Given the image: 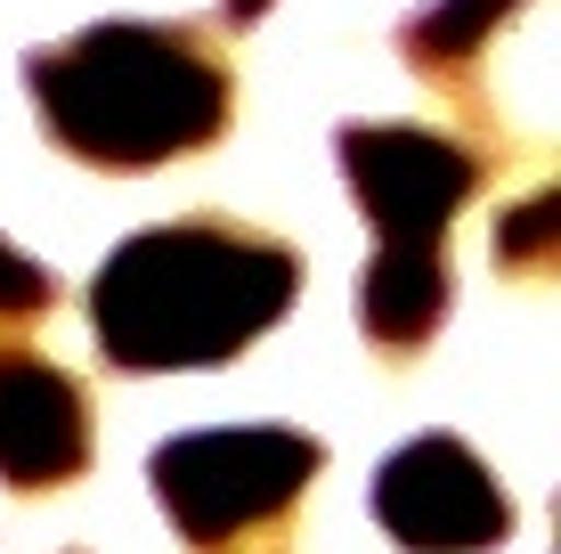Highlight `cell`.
<instances>
[{"instance_id": "6da1fadb", "label": "cell", "mask_w": 561, "mask_h": 554, "mask_svg": "<svg viewBox=\"0 0 561 554\" xmlns=\"http://www.w3.org/2000/svg\"><path fill=\"white\" fill-rule=\"evenodd\" d=\"M301 253L237 213H187L139 228L90 278V327L114 375L220 368L294 310Z\"/></svg>"}, {"instance_id": "7a4b0ae2", "label": "cell", "mask_w": 561, "mask_h": 554, "mask_svg": "<svg viewBox=\"0 0 561 554\" xmlns=\"http://www.w3.org/2000/svg\"><path fill=\"white\" fill-rule=\"evenodd\" d=\"M25 90L42 106L49 139L90 171H154L204 156L237 114V66L204 25H106L49 42L25 57Z\"/></svg>"}, {"instance_id": "3957f363", "label": "cell", "mask_w": 561, "mask_h": 554, "mask_svg": "<svg viewBox=\"0 0 561 554\" xmlns=\"http://www.w3.org/2000/svg\"><path fill=\"white\" fill-rule=\"evenodd\" d=\"M325 473V441L294 425H228V432H180L147 456L154 506L171 513L196 554L261 546L294 522L309 482Z\"/></svg>"}, {"instance_id": "277c9868", "label": "cell", "mask_w": 561, "mask_h": 554, "mask_svg": "<svg viewBox=\"0 0 561 554\" xmlns=\"http://www.w3.org/2000/svg\"><path fill=\"white\" fill-rule=\"evenodd\" d=\"M334 156L382 245H448V221L489 180V156L432 123H342Z\"/></svg>"}, {"instance_id": "5b68a950", "label": "cell", "mask_w": 561, "mask_h": 554, "mask_svg": "<svg viewBox=\"0 0 561 554\" xmlns=\"http://www.w3.org/2000/svg\"><path fill=\"white\" fill-rule=\"evenodd\" d=\"M375 522L408 554H489L513 539V498L472 441L456 432H415L408 449L382 456L375 473Z\"/></svg>"}, {"instance_id": "8992f818", "label": "cell", "mask_w": 561, "mask_h": 554, "mask_svg": "<svg viewBox=\"0 0 561 554\" xmlns=\"http://www.w3.org/2000/svg\"><path fill=\"white\" fill-rule=\"evenodd\" d=\"M99 425H90V392L73 368L33 351L25 335L0 342V489L42 498V489H73L90 473Z\"/></svg>"}, {"instance_id": "52a82bcc", "label": "cell", "mask_w": 561, "mask_h": 554, "mask_svg": "<svg viewBox=\"0 0 561 554\" xmlns=\"http://www.w3.org/2000/svg\"><path fill=\"white\" fill-rule=\"evenodd\" d=\"M448 302H456L448 245H375V261L358 270V327L391 368L432 351V335L448 327Z\"/></svg>"}, {"instance_id": "ba28073f", "label": "cell", "mask_w": 561, "mask_h": 554, "mask_svg": "<svg viewBox=\"0 0 561 554\" xmlns=\"http://www.w3.org/2000/svg\"><path fill=\"white\" fill-rule=\"evenodd\" d=\"M520 9L529 0H423L408 25H399V57H408L423 82H439L448 99H463L480 57L496 49V33L520 25Z\"/></svg>"}, {"instance_id": "9c48e42d", "label": "cell", "mask_w": 561, "mask_h": 554, "mask_svg": "<svg viewBox=\"0 0 561 554\" xmlns=\"http://www.w3.org/2000/svg\"><path fill=\"white\" fill-rule=\"evenodd\" d=\"M489 253H496V270L520 278V285L546 278L553 261H561V188H529L520 204H505V213H496Z\"/></svg>"}, {"instance_id": "30bf717a", "label": "cell", "mask_w": 561, "mask_h": 554, "mask_svg": "<svg viewBox=\"0 0 561 554\" xmlns=\"http://www.w3.org/2000/svg\"><path fill=\"white\" fill-rule=\"evenodd\" d=\"M49 310H57V278H49L33 253H16V245L0 237V342L33 335Z\"/></svg>"}, {"instance_id": "8fae6325", "label": "cell", "mask_w": 561, "mask_h": 554, "mask_svg": "<svg viewBox=\"0 0 561 554\" xmlns=\"http://www.w3.org/2000/svg\"><path fill=\"white\" fill-rule=\"evenodd\" d=\"M261 16H268V0H220V25H228V33L261 25Z\"/></svg>"}, {"instance_id": "7c38bea8", "label": "cell", "mask_w": 561, "mask_h": 554, "mask_svg": "<svg viewBox=\"0 0 561 554\" xmlns=\"http://www.w3.org/2000/svg\"><path fill=\"white\" fill-rule=\"evenodd\" d=\"M237 554H285V546H277V539H261V546H237Z\"/></svg>"}, {"instance_id": "4fadbf2b", "label": "cell", "mask_w": 561, "mask_h": 554, "mask_svg": "<svg viewBox=\"0 0 561 554\" xmlns=\"http://www.w3.org/2000/svg\"><path fill=\"white\" fill-rule=\"evenodd\" d=\"M73 554H82V546H73Z\"/></svg>"}]
</instances>
